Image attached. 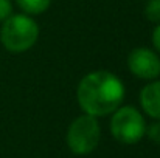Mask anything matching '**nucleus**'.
Instances as JSON below:
<instances>
[{
	"mask_svg": "<svg viewBox=\"0 0 160 158\" xmlns=\"http://www.w3.org/2000/svg\"><path fill=\"white\" fill-rule=\"evenodd\" d=\"M79 107L90 116H106L113 113L124 99V85L118 76L106 70L86 74L76 90Z\"/></svg>",
	"mask_w": 160,
	"mask_h": 158,
	"instance_id": "f257e3e1",
	"label": "nucleus"
},
{
	"mask_svg": "<svg viewBox=\"0 0 160 158\" xmlns=\"http://www.w3.org/2000/svg\"><path fill=\"white\" fill-rule=\"evenodd\" d=\"M0 28V42L9 53L28 51L39 37V26L28 14H11Z\"/></svg>",
	"mask_w": 160,
	"mask_h": 158,
	"instance_id": "f03ea898",
	"label": "nucleus"
},
{
	"mask_svg": "<svg viewBox=\"0 0 160 158\" xmlns=\"http://www.w3.org/2000/svg\"><path fill=\"white\" fill-rule=\"evenodd\" d=\"M100 138H101V129L98 119L87 113L73 119L65 135L67 146L75 155L92 154L97 149Z\"/></svg>",
	"mask_w": 160,
	"mask_h": 158,
	"instance_id": "7ed1b4c3",
	"label": "nucleus"
},
{
	"mask_svg": "<svg viewBox=\"0 0 160 158\" xmlns=\"http://www.w3.org/2000/svg\"><path fill=\"white\" fill-rule=\"evenodd\" d=\"M112 136L121 144H135L146 133L143 115L132 105L118 107L110 118Z\"/></svg>",
	"mask_w": 160,
	"mask_h": 158,
	"instance_id": "20e7f679",
	"label": "nucleus"
},
{
	"mask_svg": "<svg viewBox=\"0 0 160 158\" xmlns=\"http://www.w3.org/2000/svg\"><path fill=\"white\" fill-rule=\"evenodd\" d=\"M128 67L132 74L145 81H154L160 74V57L157 53L146 47H138L129 53Z\"/></svg>",
	"mask_w": 160,
	"mask_h": 158,
	"instance_id": "39448f33",
	"label": "nucleus"
},
{
	"mask_svg": "<svg viewBox=\"0 0 160 158\" xmlns=\"http://www.w3.org/2000/svg\"><path fill=\"white\" fill-rule=\"evenodd\" d=\"M142 108L154 119H160V81H152L140 92Z\"/></svg>",
	"mask_w": 160,
	"mask_h": 158,
	"instance_id": "423d86ee",
	"label": "nucleus"
},
{
	"mask_svg": "<svg viewBox=\"0 0 160 158\" xmlns=\"http://www.w3.org/2000/svg\"><path fill=\"white\" fill-rule=\"evenodd\" d=\"M17 6L28 16H38L48 9L52 0H16Z\"/></svg>",
	"mask_w": 160,
	"mask_h": 158,
	"instance_id": "0eeeda50",
	"label": "nucleus"
},
{
	"mask_svg": "<svg viewBox=\"0 0 160 158\" xmlns=\"http://www.w3.org/2000/svg\"><path fill=\"white\" fill-rule=\"evenodd\" d=\"M145 16L149 22L160 23V0H148L145 6Z\"/></svg>",
	"mask_w": 160,
	"mask_h": 158,
	"instance_id": "6e6552de",
	"label": "nucleus"
},
{
	"mask_svg": "<svg viewBox=\"0 0 160 158\" xmlns=\"http://www.w3.org/2000/svg\"><path fill=\"white\" fill-rule=\"evenodd\" d=\"M146 135L151 141L160 144V119H157L156 122H152L149 127H146Z\"/></svg>",
	"mask_w": 160,
	"mask_h": 158,
	"instance_id": "1a4fd4ad",
	"label": "nucleus"
},
{
	"mask_svg": "<svg viewBox=\"0 0 160 158\" xmlns=\"http://www.w3.org/2000/svg\"><path fill=\"white\" fill-rule=\"evenodd\" d=\"M11 14H12L11 0H0V22H5Z\"/></svg>",
	"mask_w": 160,
	"mask_h": 158,
	"instance_id": "9d476101",
	"label": "nucleus"
},
{
	"mask_svg": "<svg viewBox=\"0 0 160 158\" xmlns=\"http://www.w3.org/2000/svg\"><path fill=\"white\" fill-rule=\"evenodd\" d=\"M152 45H154V48L160 53V23L154 28V31H152Z\"/></svg>",
	"mask_w": 160,
	"mask_h": 158,
	"instance_id": "9b49d317",
	"label": "nucleus"
}]
</instances>
